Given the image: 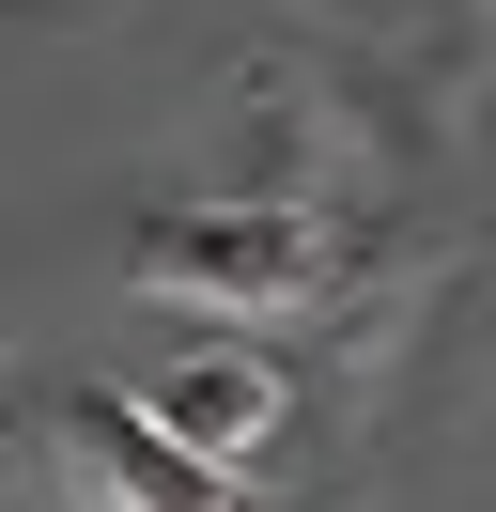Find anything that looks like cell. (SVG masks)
<instances>
[{
  "label": "cell",
  "instance_id": "1",
  "mask_svg": "<svg viewBox=\"0 0 496 512\" xmlns=\"http://www.w3.org/2000/svg\"><path fill=\"white\" fill-rule=\"evenodd\" d=\"M124 280H140L155 311L264 326V311H310L326 249H310V218H279V202H186V218H140V233H124Z\"/></svg>",
  "mask_w": 496,
  "mask_h": 512
},
{
  "label": "cell",
  "instance_id": "3",
  "mask_svg": "<svg viewBox=\"0 0 496 512\" xmlns=\"http://www.w3.org/2000/svg\"><path fill=\"white\" fill-rule=\"evenodd\" d=\"M140 404L171 419V435L202 450V466H248V450L279 435V373H264L248 342H202V357H171V373L140 388Z\"/></svg>",
  "mask_w": 496,
  "mask_h": 512
},
{
  "label": "cell",
  "instance_id": "2",
  "mask_svg": "<svg viewBox=\"0 0 496 512\" xmlns=\"http://www.w3.org/2000/svg\"><path fill=\"white\" fill-rule=\"evenodd\" d=\"M62 450L109 481V512H233V466H202V450H186L171 419L140 404V388H93V404H62Z\"/></svg>",
  "mask_w": 496,
  "mask_h": 512
}]
</instances>
